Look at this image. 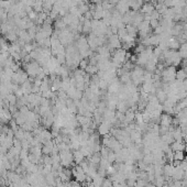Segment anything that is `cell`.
Segmentation results:
<instances>
[{"mask_svg": "<svg viewBox=\"0 0 187 187\" xmlns=\"http://www.w3.org/2000/svg\"><path fill=\"white\" fill-rule=\"evenodd\" d=\"M185 151H176V152L173 153V158H174V161H178V162H182L185 160Z\"/></svg>", "mask_w": 187, "mask_h": 187, "instance_id": "cell-15", "label": "cell"}, {"mask_svg": "<svg viewBox=\"0 0 187 187\" xmlns=\"http://www.w3.org/2000/svg\"><path fill=\"white\" fill-rule=\"evenodd\" d=\"M140 10H141V12L143 15H151L155 10V6L151 2H144Z\"/></svg>", "mask_w": 187, "mask_h": 187, "instance_id": "cell-7", "label": "cell"}, {"mask_svg": "<svg viewBox=\"0 0 187 187\" xmlns=\"http://www.w3.org/2000/svg\"><path fill=\"white\" fill-rule=\"evenodd\" d=\"M37 15H39V13H36L34 10H32V11H30L29 13H28V18H29L31 21H33V22H34V21L36 20Z\"/></svg>", "mask_w": 187, "mask_h": 187, "instance_id": "cell-22", "label": "cell"}, {"mask_svg": "<svg viewBox=\"0 0 187 187\" xmlns=\"http://www.w3.org/2000/svg\"><path fill=\"white\" fill-rule=\"evenodd\" d=\"M119 77H120V83L126 84V85L131 81V74H130V72H124L123 74H121Z\"/></svg>", "mask_w": 187, "mask_h": 187, "instance_id": "cell-16", "label": "cell"}, {"mask_svg": "<svg viewBox=\"0 0 187 187\" xmlns=\"http://www.w3.org/2000/svg\"><path fill=\"white\" fill-rule=\"evenodd\" d=\"M107 160H108V162H109L110 164L115 163L116 162V153L112 152V151H110L109 154H108V156H107Z\"/></svg>", "mask_w": 187, "mask_h": 187, "instance_id": "cell-20", "label": "cell"}, {"mask_svg": "<svg viewBox=\"0 0 187 187\" xmlns=\"http://www.w3.org/2000/svg\"><path fill=\"white\" fill-rule=\"evenodd\" d=\"M98 72H99V68H98L97 65H88L87 66V68L85 69V73L88 75H90V76H92V75H96L98 74Z\"/></svg>", "mask_w": 187, "mask_h": 187, "instance_id": "cell-13", "label": "cell"}, {"mask_svg": "<svg viewBox=\"0 0 187 187\" xmlns=\"http://www.w3.org/2000/svg\"><path fill=\"white\" fill-rule=\"evenodd\" d=\"M176 67L175 66H167L164 71L161 73V77L163 83H173L176 79Z\"/></svg>", "mask_w": 187, "mask_h": 187, "instance_id": "cell-1", "label": "cell"}, {"mask_svg": "<svg viewBox=\"0 0 187 187\" xmlns=\"http://www.w3.org/2000/svg\"><path fill=\"white\" fill-rule=\"evenodd\" d=\"M73 155H74V163H76V165L81 164V162L85 160V155L81 152V150H76L73 151Z\"/></svg>", "mask_w": 187, "mask_h": 187, "instance_id": "cell-9", "label": "cell"}, {"mask_svg": "<svg viewBox=\"0 0 187 187\" xmlns=\"http://www.w3.org/2000/svg\"><path fill=\"white\" fill-rule=\"evenodd\" d=\"M108 49L110 51H113V50H118L121 49V40L119 39V36L117 34H112L108 37Z\"/></svg>", "mask_w": 187, "mask_h": 187, "instance_id": "cell-3", "label": "cell"}, {"mask_svg": "<svg viewBox=\"0 0 187 187\" xmlns=\"http://www.w3.org/2000/svg\"><path fill=\"white\" fill-rule=\"evenodd\" d=\"M145 49H147V47H145V46H144L143 44H142V43H139L138 45H137V46L134 47V53H135L137 55L141 54L142 52H144V51H145Z\"/></svg>", "mask_w": 187, "mask_h": 187, "instance_id": "cell-18", "label": "cell"}, {"mask_svg": "<svg viewBox=\"0 0 187 187\" xmlns=\"http://www.w3.org/2000/svg\"><path fill=\"white\" fill-rule=\"evenodd\" d=\"M184 2H185V6L187 7V0H184Z\"/></svg>", "mask_w": 187, "mask_h": 187, "instance_id": "cell-24", "label": "cell"}, {"mask_svg": "<svg viewBox=\"0 0 187 187\" xmlns=\"http://www.w3.org/2000/svg\"><path fill=\"white\" fill-rule=\"evenodd\" d=\"M187 78V72L185 71V68H181L176 71V81H184Z\"/></svg>", "mask_w": 187, "mask_h": 187, "instance_id": "cell-10", "label": "cell"}, {"mask_svg": "<svg viewBox=\"0 0 187 187\" xmlns=\"http://www.w3.org/2000/svg\"><path fill=\"white\" fill-rule=\"evenodd\" d=\"M126 29H127L128 34H129L130 36L137 39V36H138V29H137L134 26H132V24H127V26H126Z\"/></svg>", "mask_w": 187, "mask_h": 187, "instance_id": "cell-11", "label": "cell"}, {"mask_svg": "<svg viewBox=\"0 0 187 187\" xmlns=\"http://www.w3.org/2000/svg\"><path fill=\"white\" fill-rule=\"evenodd\" d=\"M112 186V181L110 178H104L102 182V187H111Z\"/></svg>", "mask_w": 187, "mask_h": 187, "instance_id": "cell-23", "label": "cell"}, {"mask_svg": "<svg viewBox=\"0 0 187 187\" xmlns=\"http://www.w3.org/2000/svg\"><path fill=\"white\" fill-rule=\"evenodd\" d=\"M5 99H7V100L9 101L10 106H17L18 97L16 96L15 92H10V94H8V95H7V97L5 98Z\"/></svg>", "mask_w": 187, "mask_h": 187, "instance_id": "cell-14", "label": "cell"}, {"mask_svg": "<svg viewBox=\"0 0 187 187\" xmlns=\"http://www.w3.org/2000/svg\"><path fill=\"white\" fill-rule=\"evenodd\" d=\"M163 187H168V185H167V184H165V185H164V186H163Z\"/></svg>", "mask_w": 187, "mask_h": 187, "instance_id": "cell-25", "label": "cell"}, {"mask_svg": "<svg viewBox=\"0 0 187 187\" xmlns=\"http://www.w3.org/2000/svg\"><path fill=\"white\" fill-rule=\"evenodd\" d=\"M52 150L53 149L49 147L47 145H43V147H42V154H43V155H51Z\"/></svg>", "mask_w": 187, "mask_h": 187, "instance_id": "cell-21", "label": "cell"}, {"mask_svg": "<svg viewBox=\"0 0 187 187\" xmlns=\"http://www.w3.org/2000/svg\"><path fill=\"white\" fill-rule=\"evenodd\" d=\"M172 121H173V118L172 116L168 115V113H162L161 115V118H160V126H163V127H168L172 124Z\"/></svg>", "mask_w": 187, "mask_h": 187, "instance_id": "cell-5", "label": "cell"}, {"mask_svg": "<svg viewBox=\"0 0 187 187\" xmlns=\"http://www.w3.org/2000/svg\"><path fill=\"white\" fill-rule=\"evenodd\" d=\"M170 147L173 152H176V151H185V142L184 141H174Z\"/></svg>", "mask_w": 187, "mask_h": 187, "instance_id": "cell-8", "label": "cell"}, {"mask_svg": "<svg viewBox=\"0 0 187 187\" xmlns=\"http://www.w3.org/2000/svg\"><path fill=\"white\" fill-rule=\"evenodd\" d=\"M66 186L67 187H83L79 182L75 181V179H74V181H73V179H71L69 182H66Z\"/></svg>", "mask_w": 187, "mask_h": 187, "instance_id": "cell-19", "label": "cell"}, {"mask_svg": "<svg viewBox=\"0 0 187 187\" xmlns=\"http://www.w3.org/2000/svg\"><path fill=\"white\" fill-rule=\"evenodd\" d=\"M87 43H88V45H89L90 50H92V52L97 51V49L99 47V45H98V36L94 34V33H89L88 34V36H87Z\"/></svg>", "mask_w": 187, "mask_h": 187, "instance_id": "cell-4", "label": "cell"}, {"mask_svg": "<svg viewBox=\"0 0 187 187\" xmlns=\"http://www.w3.org/2000/svg\"><path fill=\"white\" fill-rule=\"evenodd\" d=\"M29 79V75L26 74V71L23 69H19L18 72H15L11 77V81L13 84H17V85H22L23 83H26V81Z\"/></svg>", "mask_w": 187, "mask_h": 187, "instance_id": "cell-2", "label": "cell"}, {"mask_svg": "<svg viewBox=\"0 0 187 187\" xmlns=\"http://www.w3.org/2000/svg\"><path fill=\"white\" fill-rule=\"evenodd\" d=\"M167 47H168V50H173V51L181 49V43L177 40V37H170L167 40Z\"/></svg>", "mask_w": 187, "mask_h": 187, "instance_id": "cell-6", "label": "cell"}, {"mask_svg": "<svg viewBox=\"0 0 187 187\" xmlns=\"http://www.w3.org/2000/svg\"><path fill=\"white\" fill-rule=\"evenodd\" d=\"M155 96H156V98H158V100L160 101V102H162V104H163V102L167 99V92H165L164 90L161 89V88L156 90Z\"/></svg>", "mask_w": 187, "mask_h": 187, "instance_id": "cell-12", "label": "cell"}, {"mask_svg": "<svg viewBox=\"0 0 187 187\" xmlns=\"http://www.w3.org/2000/svg\"><path fill=\"white\" fill-rule=\"evenodd\" d=\"M88 65H89V61L87 60V58H81V61L79 62L78 67H79V69H81V71H85Z\"/></svg>", "mask_w": 187, "mask_h": 187, "instance_id": "cell-17", "label": "cell"}]
</instances>
